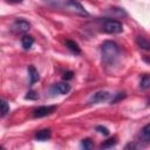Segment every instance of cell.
Masks as SVG:
<instances>
[{"label": "cell", "mask_w": 150, "mask_h": 150, "mask_svg": "<svg viewBox=\"0 0 150 150\" xmlns=\"http://www.w3.org/2000/svg\"><path fill=\"white\" fill-rule=\"evenodd\" d=\"M50 136H52L50 129H42V130L38 131V132H36V135H35L36 139H39V141H45V139H48V138H50Z\"/></svg>", "instance_id": "cell-11"}, {"label": "cell", "mask_w": 150, "mask_h": 150, "mask_svg": "<svg viewBox=\"0 0 150 150\" xmlns=\"http://www.w3.org/2000/svg\"><path fill=\"white\" fill-rule=\"evenodd\" d=\"M47 4H49L53 7L64 9L67 12H70L73 14L80 15V16H88L89 13L84 9V7L77 2L76 0H46Z\"/></svg>", "instance_id": "cell-2"}, {"label": "cell", "mask_w": 150, "mask_h": 150, "mask_svg": "<svg viewBox=\"0 0 150 150\" xmlns=\"http://www.w3.org/2000/svg\"><path fill=\"white\" fill-rule=\"evenodd\" d=\"M97 22L101 25L103 32L108 34H118L123 30V26L118 20L114 19H98Z\"/></svg>", "instance_id": "cell-3"}, {"label": "cell", "mask_w": 150, "mask_h": 150, "mask_svg": "<svg viewBox=\"0 0 150 150\" xmlns=\"http://www.w3.org/2000/svg\"><path fill=\"white\" fill-rule=\"evenodd\" d=\"M139 88L142 90H146V89L150 88V75L145 74V75L142 76V80L139 82Z\"/></svg>", "instance_id": "cell-14"}, {"label": "cell", "mask_w": 150, "mask_h": 150, "mask_svg": "<svg viewBox=\"0 0 150 150\" xmlns=\"http://www.w3.org/2000/svg\"><path fill=\"white\" fill-rule=\"evenodd\" d=\"M116 143H117V141H116V137H112V138H109V139H107L104 143H102V144H101V148H103V149H108V148H111V146H114Z\"/></svg>", "instance_id": "cell-16"}, {"label": "cell", "mask_w": 150, "mask_h": 150, "mask_svg": "<svg viewBox=\"0 0 150 150\" xmlns=\"http://www.w3.org/2000/svg\"><path fill=\"white\" fill-rule=\"evenodd\" d=\"M54 90L59 94H67L70 90V86L68 83H64V82H59L54 86Z\"/></svg>", "instance_id": "cell-9"}, {"label": "cell", "mask_w": 150, "mask_h": 150, "mask_svg": "<svg viewBox=\"0 0 150 150\" xmlns=\"http://www.w3.org/2000/svg\"><path fill=\"white\" fill-rule=\"evenodd\" d=\"M136 43H137V46L141 49H143V50H150V41L146 38L138 35L136 38Z\"/></svg>", "instance_id": "cell-8"}, {"label": "cell", "mask_w": 150, "mask_h": 150, "mask_svg": "<svg viewBox=\"0 0 150 150\" xmlns=\"http://www.w3.org/2000/svg\"><path fill=\"white\" fill-rule=\"evenodd\" d=\"M34 43V39L30 35H23L21 38V45L25 49H29Z\"/></svg>", "instance_id": "cell-12"}, {"label": "cell", "mask_w": 150, "mask_h": 150, "mask_svg": "<svg viewBox=\"0 0 150 150\" xmlns=\"http://www.w3.org/2000/svg\"><path fill=\"white\" fill-rule=\"evenodd\" d=\"M110 96V94L108 91H96L95 94H93L89 98V103H98V102H103L105 100H108Z\"/></svg>", "instance_id": "cell-6"}, {"label": "cell", "mask_w": 150, "mask_h": 150, "mask_svg": "<svg viewBox=\"0 0 150 150\" xmlns=\"http://www.w3.org/2000/svg\"><path fill=\"white\" fill-rule=\"evenodd\" d=\"M109 14H111L112 16H123V15H127V13L124 12L123 8H118V7H112V8H109L108 11Z\"/></svg>", "instance_id": "cell-15"}, {"label": "cell", "mask_w": 150, "mask_h": 150, "mask_svg": "<svg viewBox=\"0 0 150 150\" xmlns=\"http://www.w3.org/2000/svg\"><path fill=\"white\" fill-rule=\"evenodd\" d=\"M8 1H12V2H20L21 0H8Z\"/></svg>", "instance_id": "cell-23"}, {"label": "cell", "mask_w": 150, "mask_h": 150, "mask_svg": "<svg viewBox=\"0 0 150 150\" xmlns=\"http://www.w3.org/2000/svg\"><path fill=\"white\" fill-rule=\"evenodd\" d=\"M148 104H149V105H150V98H149V101H148Z\"/></svg>", "instance_id": "cell-24"}, {"label": "cell", "mask_w": 150, "mask_h": 150, "mask_svg": "<svg viewBox=\"0 0 150 150\" xmlns=\"http://www.w3.org/2000/svg\"><path fill=\"white\" fill-rule=\"evenodd\" d=\"M125 96H127V94H125L124 91H123V93H118V94H116V96L111 100V102H110V103H111V104H112V103H116V102H118V101L123 100Z\"/></svg>", "instance_id": "cell-19"}, {"label": "cell", "mask_w": 150, "mask_h": 150, "mask_svg": "<svg viewBox=\"0 0 150 150\" xmlns=\"http://www.w3.org/2000/svg\"><path fill=\"white\" fill-rule=\"evenodd\" d=\"M93 142H91V139H89V138H86V139H83L82 142H81V146L82 148H84V149H90V148H93Z\"/></svg>", "instance_id": "cell-18"}, {"label": "cell", "mask_w": 150, "mask_h": 150, "mask_svg": "<svg viewBox=\"0 0 150 150\" xmlns=\"http://www.w3.org/2000/svg\"><path fill=\"white\" fill-rule=\"evenodd\" d=\"M28 75H29V80H30V84L35 83L36 81H39L40 76H39V71L36 70V68L34 66H29L28 67Z\"/></svg>", "instance_id": "cell-10"}, {"label": "cell", "mask_w": 150, "mask_h": 150, "mask_svg": "<svg viewBox=\"0 0 150 150\" xmlns=\"http://www.w3.org/2000/svg\"><path fill=\"white\" fill-rule=\"evenodd\" d=\"M66 46L68 47L69 50H71L75 54H80L81 53V49H80L79 45L75 41H73V40H66Z\"/></svg>", "instance_id": "cell-13"}, {"label": "cell", "mask_w": 150, "mask_h": 150, "mask_svg": "<svg viewBox=\"0 0 150 150\" xmlns=\"http://www.w3.org/2000/svg\"><path fill=\"white\" fill-rule=\"evenodd\" d=\"M56 110V107L55 105H42V107H39V108H35L33 110V116L34 117H45V116H48L50 114H53L54 111Z\"/></svg>", "instance_id": "cell-5"}, {"label": "cell", "mask_w": 150, "mask_h": 150, "mask_svg": "<svg viewBox=\"0 0 150 150\" xmlns=\"http://www.w3.org/2000/svg\"><path fill=\"white\" fill-rule=\"evenodd\" d=\"M96 130H97L98 132H101L102 135H104V136H108V135H109V130H108L105 127L98 125V127H96Z\"/></svg>", "instance_id": "cell-20"}, {"label": "cell", "mask_w": 150, "mask_h": 150, "mask_svg": "<svg viewBox=\"0 0 150 150\" xmlns=\"http://www.w3.org/2000/svg\"><path fill=\"white\" fill-rule=\"evenodd\" d=\"M39 97V95L34 91V90H30L27 95H26V98H28V100H36Z\"/></svg>", "instance_id": "cell-21"}, {"label": "cell", "mask_w": 150, "mask_h": 150, "mask_svg": "<svg viewBox=\"0 0 150 150\" xmlns=\"http://www.w3.org/2000/svg\"><path fill=\"white\" fill-rule=\"evenodd\" d=\"M139 141L144 143H150V123L144 125L139 132Z\"/></svg>", "instance_id": "cell-7"}, {"label": "cell", "mask_w": 150, "mask_h": 150, "mask_svg": "<svg viewBox=\"0 0 150 150\" xmlns=\"http://www.w3.org/2000/svg\"><path fill=\"white\" fill-rule=\"evenodd\" d=\"M73 71H66L64 74H63V80H70V79H73Z\"/></svg>", "instance_id": "cell-22"}, {"label": "cell", "mask_w": 150, "mask_h": 150, "mask_svg": "<svg viewBox=\"0 0 150 150\" xmlns=\"http://www.w3.org/2000/svg\"><path fill=\"white\" fill-rule=\"evenodd\" d=\"M7 112H9V105L5 100H2L1 101V117H4Z\"/></svg>", "instance_id": "cell-17"}, {"label": "cell", "mask_w": 150, "mask_h": 150, "mask_svg": "<svg viewBox=\"0 0 150 150\" xmlns=\"http://www.w3.org/2000/svg\"><path fill=\"white\" fill-rule=\"evenodd\" d=\"M101 53H102V61L107 67L115 66L120 60L121 49L118 45L114 41H104L101 46Z\"/></svg>", "instance_id": "cell-1"}, {"label": "cell", "mask_w": 150, "mask_h": 150, "mask_svg": "<svg viewBox=\"0 0 150 150\" xmlns=\"http://www.w3.org/2000/svg\"><path fill=\"white\" fill-rule=\"evenodd\" d=\"M29 28H30V23L27 20L22 19V18L16 19L12 23V27H11V29L14 33H26V32H28Z\"/></svg>", "instance_id": "cell-4"}]
</instances>
